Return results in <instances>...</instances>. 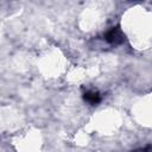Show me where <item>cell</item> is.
Here are the masks:
<instances>
[{"label": "cell", "instance_id": "6da1fadb", "mask_svg": "<svg viewBox=\"0 0 152 152\" xmlns=\"http://www.w3.org/2000/svg\"><path fill=\"white\" fill-rule=\"evenodd\" d=\"M104 40L108 42L109 44L118 45V44H121L125 40V36H124L122 31L120 30V27L115 26V27H112L110 30H108L104 33Z\"/></svg>", "mask_w": 152, "mask_h": 152}, {"label": "cell", "instance_id": "7a4b0ae2", "mask_svg": "<svg viewBox=\"0 0 152 152\" xmlns=\"http://www.w3.org/2000/svg\"><path fill=\"white\" fill-rule=\"evenodd\" d=\"M83 99H84V101H87L90 104H97L101 101V95L99 91L89 90V91H86L83 94Z\"/></svg>", "mask_w": 152, "mask_h": 152}, {"label": "cell", "instance_id": "3957f363", "mask_svg": "<svg viewBox=\"0 0 152 152\" xmlns=\"http://www.w3.org/2000/svg\"><path fill=\"white\" fill-rule=\"evenodd\" d=\"M150 151H151V145H147L146 147H141V148L134 150L133 152H150Z\"/></svg>", "mask_w": 152, "mask_h": 152}]
</instances>
